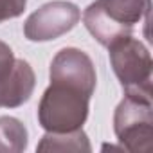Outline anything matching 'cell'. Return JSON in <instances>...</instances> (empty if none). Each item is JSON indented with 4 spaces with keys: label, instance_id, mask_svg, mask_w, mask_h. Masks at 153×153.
Instances as JSON below:
<instances>
[{
    "label": "cell",
    "instance_id": "9",
    "mask_svg": "<svg viewBox=\"0 0 153 153\" xmlns=\"http://www.w3.org/2000/svg\"><path fill=\"white\" fill-rule=\"evenodd\" d=\"M25 124L11 115H0V153H22L27 149Z\"/></svg>",
    "mask_w": 153,
    "mask_h": 153
},
{
    "label": "cell",
    "instance_id": "5",
    "mask_svg": "<svg viewBox=\"0 0 153 153\" xmlns=\"http://www.w3.org/2000/svg\"><path fill=\"white\" fill-rule=\"evenodd\" d=\"M81 20V9L67 0H52L33 11L25 24L24 34L29 42H52L72 31Z\"/></svg>",
    "mask_w": 153,
    "mask_h": 153
},
{
    "label": "cell",
    "instance_id": "3",
    "mask_svg": "<svg viewBox=\"0 0 153 153\" xmlns=\"http://www.w3.org/2000/svg\"><path fill=\"white\" fill-rule=\"evenodd\" d=\"M106 49L110 65L124 94L151 97L153 59L148 47L133 36H124Z\"/></svg>",
    "mask_w": 153,
    "mask_h": 153
},
{
    "label": "cell",
    "instance_id": "6",
    "mask_svg": "<svg viewBox=\"0 0 153 153\" xmlns=\"http://www.w3.org/2000/svg\"><path fill=\"white\" fill-rule=\"evenodd\" d=\"M36 87L29 61L15 58L13 49L0 40V108H18L27 103Z\"/></svg>",
    "mask_w": 153,
    "mask_h": 153
},
{
    "label": "cell",
    "instance_id": "4",
    "mask_svg": "<svg viewBox=\"0 0 153 153\" xmlns=\"http://www.w3.org/2000/svg\"><path fill=\"white\" fill-rule=\"evenodd\" d=\"M114 131L123 149L146 153L153 139V103L148 96L124 94L114 112Z\"/></svg>",
    "mask_w": 153,
    "mask_h": 153
},
{
    "label": "cell",
    "instance_id": "8",
    "mask_svg": "<svg viewBox=\"0 0 153 153\" xmlns=\"http://www.w3.org/2000/svg\"><path fill=\"white\" fill-rule=\"evenodd\" d=\"M38 151H92L90 140L83 128L65 133L47 131L36 146Z\"/></svg>",
    "mask_w": 153,
    "mask_h": 153
},
{
    "label": "cell",
    "instance_id": "1",
    "mask_svg": "<svg viewBox=\"0 0 153 153\" xmlns=\"http://www.w3.org/2000/svg\"><path fill=\"white\" fill-rule=\"evenodd\" d=\"M151 0H96L83 11L87 31L103 47L131 36L137 24L149 22Z\"/></svg>",
    "mask_w": 153,
    "mask_h": 153
},
{
    "label": "cell",
    "instance_id": "7",
    "mask_svg": "<svg viewBox=\"0 0 153 153\" xmlns=\"http://www.w3.org/2000/svg\"><path fill=\"white\" fill-rule=\"evenodd\" d=\"M49 79L76 87L88 96H94L97 74L94 61L87 52L76 47H65L58 51L51 61Z\"/></svg>",
    "mask_w": 153,
    "mask_h": 153
},
{
    "label": "cell",
    "instance_id": "10",
    "mask_svg": "<svg viewBox=\"0 0 153 153\" xmlns=\"http://www.w3.org/2000/svg\"><path fill=\"white\" fill-rule=\"evenodd\" d=\"M27 0H0V24L24 15Z\"/></svg>",
    "mask_w": 153,
    "mask_h": 153
},
{
    "label": "cell",
    "instance_id": "2",
    "mask_svg": "<svg viewBox=\"0 0 153 153\" xmlns=\"http://www.w3.org/2000/svg\"><path fill=\"white\" fill-rule=\"evenodd\" d=\"M90 97L83 90L51 81L38 103V124L51 133H65L83 128L88 119Z\"/></svg>",
    "mask_w": 153,
    "mask_h": 153
}]
</instances>
